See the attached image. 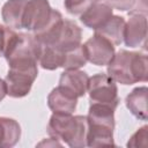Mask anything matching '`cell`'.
I'll use <instances>...</instances> for the list:
<instances>
[{
    "instance_id": "cell-1",
    "label": "cell",
    "mask_w": 148,
    "mask_h": 148,
    "mask_svg": "<svg viewBox=\"0 0 148 148\" xmlns=\"http://www.w3.org/2000/svg\"><path fill=\"white\" fill-rule=\"evenodd\" d=\"M108 75L121 84L146 82L148 79L147 56L120 50L108 64Z\"/></svg>"
},
{
    "instance_id": "cell-2",
    "label": "cell",
    "mask_w": 148,
    "mask_h": 148,
    "mask_svg": "<svg viewBox=\"0 0 148 148\" xmlns=\"http://www.w3.org/2000/svg\"><path fill=\"white\" fill-rule=\"evenodd\" d=\"M87 118V146L113 147L114 109L111 106L90 103Z\"/></svg>"
},
{
    "instance_id": "cell-3",
    "label": "cell",
    "mask_w": 148,
    "mask_h": 148,
    "mask_svg": "<svg viewBox=\"0 0 148 148\" xmlns=\"http://www.w3.org/2000/svg\"><path fill=\"white\" fill-rule=\"evenodd\" d=\"M87 118L72 113H53L47 124V133L52 139L62 140L69 147L87 146Z\"/></svg>"
},
{
    "instance_id": "cell-4",
    "label": "cell",
    "mask_w": 148,
    "mask_h": 148,
    "mask_svg": "<svg viewBox=\"0 0 148 148\" xmlns=\"http://www.w3.org/2000/svg\"><path fill=\"white\" fill-rule=\"evenodd\" d=\"M42 44L32 35L18 34L16 42L5 57L9 67H31L38 65Z\"/></svg>"
},
{
    "instance_id": "cell-5",
    "label": "cell",
    "mask_w": 148,
    "mask_h": 148,
    "mask_svg": "<svg viewBox=\"0 0 148 148\" xmlns=\"http://www.w3.org/2000/svg\"><path fill=\"white\" fill-rule=\"evenodd\" d=\"M87 91L89 92L90 103L104 104L112 109H116L119 103L116 81L108 74L98 73L89 77Z\"/></svg>"
},
{
    "instance_id": "cell-6",
    "label": "cell",
    "mask_w": 148,
    "mask_h": 148,
    "mask_svg": "<svg viewBox=\"0 0 148 148\" xmlns=\"http://www.w3.org/2000/svg\"><path fill=\"white\" fill-rule=\"evenodd\" d=\"M38 74V67H9L5 77L7 95L14 98L24 97L30 92L34 81Z\"/></svg>"
},
{
    "instance_id": "cell-7",
    "label": "cell",
    "mask_w": 148,
    "mask_h": 148,
    "mask_svg": "<svg viewBox=\"0 0 148 148\" xmlns=\"http://www.w3.org/2000/svg\"><path fill=\"white\" fill-rule=\"evenodd\" d=\"M52 12L47 0H28L23 15V28L34 34L38 32L47 24Z\"/></svg>"
},
{
    "instance_id": "cell-8",
    "label": "cell",
    "mask_w": 148,
    "mask_h": 148,
    "mask_svg": "<svg viewBox=\"0 0 148 148\" xmlns=\"http://www.w3.org/2000/svg\"><path fill=\"white\" fill-rule=\"evenodd\" d=\"M83 45L88 61L96 66L108 65L114 56V45L109 39L96 32Z\"/></svg>"
},
{
    "instance_id": "cell-9",
    "label": "cell",
    "mask_w": 148,
    "mask_h": 148,
    "mask_svg": "<svg viewBox=\"0 0 148 148\" xmlns=\"http://www.w3.org/2000/svg\"><path fill=\"white\" fill-rule=\"evenodd\" d=\"M123 40L130 47L146 49L147 44V18L146 14L134 13L127 22H125Z\"/></svg>"
},
{
    "instance_id": "cell-10",
    "label": "cell",
    "mask_w": 148,
    "mask_h": 148,
    "mask_svg": "<svg viewBox=\"0 0 148 148\" xmlns=\"http://www.w3.org/2000/svg\"><path fill=\"white\" fill-rule=\"evenodd\" d=\"M77 104V97L66 88L58 86L47 96V105L53 113H73Z\"/></svg>"
},
{
    "instance_id": "cell-11",
    "label": "cell",
    "mask_w": 148,
    "mask_h": 148,
    "mask_svg": "<svg viewBox=\"0 0 148 148\" xmlns=\"http://www.w3.org/2000/svg\"><path fill=\"white\" fill-rule=\"evenodd\" d=\"M81 37H82L81 28L74 21L64 20L59 38L57 43L52 46L60 50L61 52H67L81 44Z\"/></svg>"
},
{
    "instance_id": "cell-12",
    "label": "cell",
    "mask_w": 148,
    "mask_h": 148,
    "mask_svg": "<svg viewBox=\"0 0 148 148\" xmlns=\"http://www.w3.org/2000/svg\"><path fill=\"white\" fill-rule=\"evenodd\" d=\"M88 81L89 76L86 72L80 69H65V72L60 75L59 86L66 88L79 98L87 92Z\"/></svg>"
},
{
    "instance_id": "cell-13",
    "label": "cell",
    "mask_w": 148,
    "mask_h": 148,
    "mask_svg": "<svg viewBox=\"0 0 148 148\" xmlns=\"http://www.w3.org/2000/svg\"><path fill=\"white\" fill-rule=\"evenodd\" d=\"M112 15L113 13L110 6H108L106 3L96 2L80 15V20L86 27L97 30L102 25H104Z\"/></svg>"
},
{
    "instance_id": "cell-14",
    "label": "cell",
    "mask_w": 148,
    "mask_h": 148,
    "mask_svg": "<svg viewBox=\"0 0 148 148\" xmlns=\"http://www.w3.org/2000/svg\"><path fill=\"white\" fill-rule=\"evenodd\" d=\"M28 0H8L1 9L3 22L9 28H23V15Z\"/></svg>"
},
{
    "instance_id": "cell-15",
    "label": "cell",
    "mask_w": 148,
    "mask_h": 148,
    "mask_svg": "<svg viewBox=\"0 0 148 148\" xmlns=\"http://www.w3.org/2000/svg\"><path fill=\"white\" fill-rule=\"evenodd\" d=\"M147 87H138L133 89L126 97V106L138 119H147Z\"/></svg>"
},
{
    "instance_id": "cell-16",
    "label": "cell",
    "mask_w": 148,
    "mask_h": 148,
    "mask_svg": "<svg viewBox=\"0 0 148 148\" xmlns=\"http://www.w3.org/2000/svg\"><path fill=\"white\" fill-rule=\"evenodd\" d=\"M124 29H125V20L121 16L112 15L104 25L99 29L95 30L96 34L109 39L113 45H119L124 38Z\"/></svg>"
},
{
    "instance_id": "cell-17",
    "label": "cell",
    "mask_w": 148,
    "mask_h": 148,
    "mask_svg": "<svg viewBox=\"0 0 148 148\" xmlns=\"http://www.w3.org/2000/svg\"><path fill=\"white\" fill-rule=\"evenodd\" d=\"M21 136L18 123L12 118L0 117V148L13 147Z\"/></svg>"
},
{
    "instance_id": "cell-18",
    "label": "cell",
    "mask_w": 148,
    "mask_h": 148,
    "mask_svg": "<svg viewBox=\"0 0 148 148\" xmlns=\"http://www.w3.org/2000/svg\"><path fill=\"white\" fill-rule=\"evenodd\" d=\"M62 61H64V52L56 49L54 46L42 45L38 64L44 69H49V71L57 69L58 67H61Z\"/></svg>"
},
{
    "instance_id": "cell-19",
    "label": "cell",
    "mask_w": 148,
    "mask_h": 148,
    "mask_svg": "<svg viewBox=\"0 0 148 148\" xmlns=\"http://www.w3.org/2000/svg\"><path fill=\"white\" fill-rule=\"evenodd\" d=\"M88 61L84 45H79L67 52H64V61L61 67L65 69H79Z\"/></svg>"
},
{
    "instance_id": "cell-20",
    "label": "cell",
    "mask_w": 148,
    "mask_h": 148,
    "mask_svg": "<svg viewBox=\"0 0 148 148\" xmlns=\"http://www.w3.org/2000/svg\"><path fill=\"white\" fill-rule=\"evenodd\" d=\"M17 37L18 34L15 32L13 29L0 24V56H7V53L10 51L14 43L16 42Z\"/></svg>"
},
{
    "instance_id": "cell-21",
    "label": "cell",
    "mask_w": 148,
    "mask_h": 148,
    "mask_svg": "<svg viewBox=\"0 0 148 148\" xmlns=\"http://www.w3.org/2000/svg\"><path fill=\"white\" fill-rule=\"evenodd\" d=\"M98 0H65L64 5L66 10L72 15H81Z\"/></svg>"
},
{
    "instance_id": "cell-22",
    "label": "cell",
    "mask_w": 148,
    "mask_h": 148,
    "mask_svg": "<svg viewBox=\"0 0 148 148\" xmlns=\"http://www.w3.org/2000/svg\"><path fill=\"white\" fill-rule=\"evenodd\" d=\"M148 127L142 126L128 140V147H147L148 146Z\"/></svg>"
},
{
    "instance_id": "cell-23",
    "label": "cell",
    "mask_w": 148,
    "mask_h": 148,
    "mask_svg": "<svg viewBox=\"0 0 148 148\" xmlns=\"http://www.w3.org/2000/svg\"><path fill=\"white\" fill-rule=\"evenodd\" d=\"M108 6L119 10H130L135 7L136 0H104Z\"/></svg>"
},
{
    "instance_id": "cell-24",
    "label": "cell",
    "mask_w": 148,
    "mask_h": 148,
    "mask_svg": "<svg viewBox=\"0 0 148 148\" xmlns=\"http://www.w3.org/2000/svg\"><path fill=\"white\" fill-rule=\"evenodd\" d=\"M7 95V88H6V83L5 80H2L0 77V102L5 98V96Z\"/></svg>"
}]
</instances>
